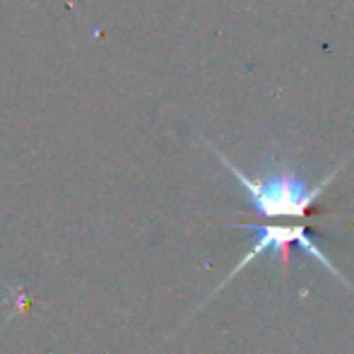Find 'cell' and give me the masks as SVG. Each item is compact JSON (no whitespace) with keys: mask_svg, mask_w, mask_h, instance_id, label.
<instances>
[{"mask_svg":"<svg viewBox=\"0 0 354 354\" xmlns=\"http://www.w3.org/2000/svg\"><path fill=\"white\" fill-rule=\"evenodd\" d=\"M212 147V145H210ZM212 152L219 157V162L234 174V178L239 181V186L246 191L248 196V203L253 205L261 217L266 219H297V217H304L308 207L323 196L328 183L335 178V174L340 169L326 176L321 181V186H308L306 178H301L299 174L294 171H272L268 176H261V178H251L236 167L229 157H224L217 147H212Z\"/></svg>","mask_w":354,"mask_h":354,"instance_id":"obj_1","label":"cell"},{"mask_svg":"<svg viewBox=\"0 0 354 354\" xmlns=\"http://www.w3.org/2000/svg\"><path fill=\"white\" fill-rule=\"evenodd\" d=\"M241 229H246V232H253L256 234V243H253V248L246 253V256L239 261V266L234 268L232 272H229L227 280H232V277H236L239 272L243 270V268L248 266L251 261H256V258H261L263 253H282V263H284V270H287V253H289V246H299L306 256H311L313 261H318L323 268H326L328 272H330L335 280H340L342 284H347L350 287V282L342 277V272L337 270L335 266H333V261L326 256V251H323L321 246L316 243V239L308 234L306 227H301V224H241Z\"/></svg>","mask_w":354,"mask_h":354,"instance_id":"obj_2","label":"cell"}]
</instances>
